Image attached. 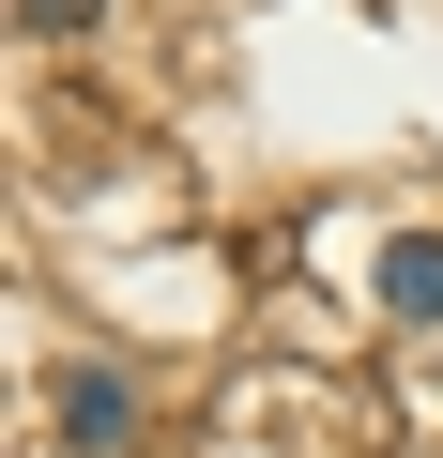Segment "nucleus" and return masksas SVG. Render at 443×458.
I'll return each mask as SVG.
<instances>
[{"label": "nucleus", "instance_id": "1", "mask_svg": "<svg viewBox=\"0 0 443 458\" xmlns=\"http://www.w3.org/2000/svg\"><path fill=\"white\" fill-rule=\"evenodd\" d=\"M123 428H138V382H107V367H77V382H62V443H92V458H107Z\"/></svg>", "mask_w": 443, "mask_h": 458}, {"label": "nucleus", "instance_id": "2", "mask_svg": "<svg viewBox=\"0 0 443 458\" xmlns=\"http://www.w3.org/2000/svg\"><path fill=\"white\" fill-rule=\"evenodd\" d=\"M382 306H397V321H443V229L382 245Z\"/></svg>", "mask_w": 443, "mask_h": 458}, {"label": "nucleus", "instance_id": "3", "mask_svg": "<svg viewBox=\"0 0 443 458\" xmlns=\"http://www.w3.org/2000/svg\"><path fill=\"white\" fill-rule=\"evenodd\" d=\"M16 16H31V31H92L107 0H16Z\"/></svg>", "mask_w": 443, "mask_h": 458}]
</instances>
